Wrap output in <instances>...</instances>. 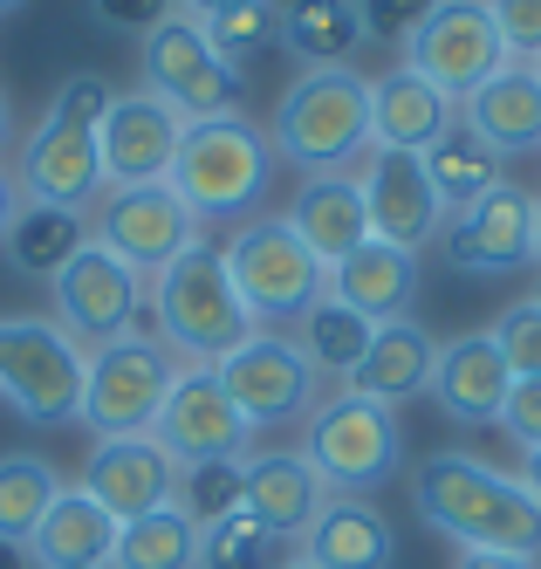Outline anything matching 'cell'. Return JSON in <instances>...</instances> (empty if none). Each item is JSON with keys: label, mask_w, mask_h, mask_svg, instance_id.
I'll list each match as a JSON object with an SVG mask.
<instances>
[{"label": "cell", "mask_w": 541, "mask_h": 569, "mask_svg": "<svg viewBox=\"0 0 541 569\" xmlns=\"http://www.w3.org/2000/svg\"><path fill=\"white\" fill-rule=\"evenodd\" d=\"M411 501L425 528L480 556H541V501L521 487V473H501L473 453H425L411 473Z\"/></svg>", "instance_id": "1"}, {"label": "cell", "mask_w": 541, "mask_h": 569, "mask_svg": "<svg viewBox=\"0 0 541 569\" xmlns=\"http://www.w3.org/2000/svg\"><path fill=\"white\" fill-rule=\"evenodd\" d=\"M117 103V90L103 83L97 69H76L69 83L49 97L41 124L14 144V192L21 207H56V213H90L103 186V151H97V124L103 110Z\"/></svg>", "instance_id": "2"}, {"label": "cell", "mask_w": 541, "mask_h": 569, "mask_svg": "<svg viewBox=\"0 0 541 569\" xmlns=\"http://www.w3.org/2000/svg\"><path fill=\"white\" fill-rule=\"evenodd\" d=\"M138 337H158L179 357V371H220L247 337H261V322L247 316L233 274H227L220 240H192L164 274H151V316Z\"/></svg>", "instance_id": "3"}, {"label": "cell", "mask_w": 541, "mask_h": 569, "mask_svg": "<svg viewBox=\"0 0 541 569\" xmlns=\"http://www.w3.org/2000/svg\"><path fill=\"white\" fill-rule=\"evenodd\" d=\"M274 144H268V131L254 124V117H213V124H186V138H179V158H172V186L186 207H192V220L206 227V220H254V207L268 199V186H274Z\"/></svg>", "instance_id": "4"}, {"label": "cell", "mask_w": 541, "mask_h": 569, "mask_svg": "<svg viewBox=\"0 0 541 569\" xmlns=\"http://www.w3.org/2000/svg\"><path fill=\"white\" fill-rule=\"evenodd\" d=\"M274 158L309 172H343L370 151V83L343 62V69H302L281 90L274 131H268Z\"/></svg>", "instance_id": "5"}, {"label": "cell", "mask_w": 541, "mask_h": 569, "mask_svg": "<svg viewBox=\"0 0 541 569\" xmlns=\"http://www.w3.org/2000/svg\"><path fill=\"white\" fill-rule=\"evenodd\" d=\"M302 460L322 473L329 495L370 501L378 487L404 467V432L398 412L363 391H329L315 412L302 419Z\"/></svg>", "instance_id": "6"}, {"label": "cell", "mask_w": 541, "mask_h": 569, "mask_svg": "<svg viewBox=\"0 0 541 569\" xmlns=\"http://www.w3.org/2000/svg\"><path fill=\"white\" fill-rule=\"evenodd\" d=\"M227 274L261 330H288L329 296V268L302 248L288 220H240L227 233Z\"/></svg>", "instance_id": "7"}, {"label": "cell", "mask_w": 541, "mask_h": 569, "mask_svg": "<svg viewBox=\"0 0 541 569\" xmlns=\"http://www.w3.org/2000/svg\"><path fill=\"white\" fill-rule=\"evenodd\" d=\"M82 371H90V350H82L62 322L0 316V398H8L28 426L82 419Z\"/></svg>", "instance_id": "8"}, {"label": "cell", "mask_w": 541, "mask_h": 569, "mask_svg": "<svg viewBox=\"0 0 541 569\" xmlns=\"http://www.w3.org/2000/svg\"><path fill=\"white\" fill-rule=\"evenodd\" d=\"M179 357L158 337H117L90 350V371H82V426L97 439H138L158 426L164 398H172Z\"/></svg>", "instance_id": "9"}, {"label": "cell", "mask_w": 541, "mask_h": 569, "mask_svg": "<svg viewBox=\"0 0 541 569\" xmlns=\"http://www.w3.org/2000/svg\"><path fill=\"white\" fill-rule=\"evenodd\" d=\"M144 90L172 103L186 124H213V117H240L247 103V69H233L192 14H172L164 28L144 34Z\"/></svg>", "instance_id": "10"}, {"label": "cell", "mask_w": 541, "mask_h": 569, "mask_svg": "<svg viewBox=\"0 0 541 569\" xmlns=\"http://www.w3.org/2000/svg\"><path fill=\"white\" fill-rule=\"evenodd\" d=\"M49 281H56V322H62L82 350L144 330V274L123 268L97 233L82 240V248H76Z\"/></svg>", "instance_id": "11"}, {"label": "cell", "mask_w": 541, "mask_h": 569, "mask_svg": "<svg viewBox=\"0 0 541 569\" xmlns=\"http://www.w3.org/2000/svg\"><path fill=\"white\" fill-rule=\"evenodd\" d=\"M220 385L240 405V419L254 432H281V426H302L315 405H322V371L302 357L295 337L261 330L247 337L227 363H220Z\"/></svg>", "instance_id": "12"}, {"label": "cell", "mask_w": 541, "mask_h": 569, "mask_svg": "<svg viewBox=\"0 0 541 569\" xmlns=\"http://www.w3.org/2000/svg\"><path fill=\"white\" fill-rule=\"evenodd\" d=\"M514 56L501 42V28H493L487 0H439L425 14V28L404 42V69H419L432 90H445L452 103H467L487 76H501Z\"/></svg>", "instance_id": "13"}, {"label": "cell", "mask_w": 541, "mask_h": 569, "mask_svg": "<svg viewBox=\"0 0 541 569\" xmlns=\"http://www.w3.org/2000/svg\"><path fill=\"white\" fill-rule=\"evenodd\" d=\"M90 233L103 240L123 268H138L144 281L172 268L192 240H206V227L192 220V207H186L172 186H123V192H103V213L90 220Z\"/></svg>", "instance_id": "14"}, {"label": "cell", "mask_w": 541, "mask_h": 569, "mask_svg": "<svg viewBox=\"0 0 541 569\" xmlns=\"http://www.w3.org/2000/svg\"><path fill=\"white\" fill-rule=\"evenodd\" d=\"M151 439L179 467H199V460H247L254 426L240 419V405L227 398L220 371H179L172 378V398H164V412L151 426Z\"/></svg>", "instance_id": "15"}, {"label": "cell", "mask_w": 541, "mask_h": 569, "mask_svg": "<svg viewBox=\"0 0 541 569\" xmlns=\"http://www.w3.org/2000/svg\"><path fill=\"white\" fill-rule=\"evenodd\" d=\"M439 248H445L452 274H514V268H528L534 261V199L501 179L493 192H480L467 213L445 220Z\"/></svg>", "instance_id": "16"}, {"label": "cell", "mask_w": 541, "mask_h": 569, "mask_svg": "<svg viewBox=\"0 0 541 569\" xmlns=\"http://www.w3.org/2000/svg\"><path fill=\"white\" fill-rule=\"evenodd\" d=\"M179 138H186V117L172 103H158L151 90H131L103 110L97 124V151H103V186L123 192V186H164L172 179V158H179Z\"/></svg>", "instance_id": "17"}, {"label": "cell", "mask_w": 541, "mask_h": 569, "mask_svg": "<svg viewBox=\"0 0 541 569\" xmlns=\"http://www.w3.org/2000/svg\"><path fill=\"white\" fill-rule=\"evenodd\" d=\"M357 186H363L370 233L391 240V248L425 254L432 240L445 233V207H439V192L425 179V158H411V151H370Z\"/></svg>", "instance_id": "18"}, {"label": "cell", "mask_w": 541, "mask_h": 569, "mask_svg": "<svg viewBox=\"0 0 541 569\" xmlns=\"http://www.w3.org/2000/svg\"><path fill=\"white\" fill-rule=\"evenodd\" d=\"M82 495H90L103 515L138 521V515H158L179 501V460L164 453L151 432L138 439H97L90 446V467H82Z\"/></svg>", "instance_id": "19"}, {"label": "cell", "mask_w": 541, "mask_h": 569, "mask_svg": "<svg viewBox=\"0 0 541 569\" xmlns=\"http://www.w3.org/2000/svg\"><path fill=\"white\" fill-rule=\"evenodd\" d=\"M240 508L254 515V521H268L274 536L302 542L309 521L329 508V487L302 460V446H261V453L240 460Z\"/></svg>", "instance_id": "20"}, {"label": "cell", "mask_w": 541, "mask_h": 569, "mask_svg": "<svg viewBox=\"0 0 541 569\" xmlns=\"http://www.w3.org/2000/svg\"><path fill=\"white\" fill-rule=\"evenodd\" d=\"M514 391V371L493 330H473V337H452L439 343V363H432V398L452 426H501V405Z\"/></svg>", "instance_id": "21"}, {"label": "cell", "mask_w": 541, "mask_h": 569, "mask_svg": "<svg viewBox=\"0 0 541 569\" xmlns=\"http://www.w3.org/2000/svg\"><path fill=\"white\" fill-rule=\"evenodd\" d=\"M452 124H460V103L445 90H432L419 69H384L370 83V151H411L425 158Z\"/></svg>", "instance_id": "22"}, {"label": "cell", "mask_w": 541, "mask_h": 569, "mask_svg": "<svg viewBox=\"0 0 541 569\" xmlns=\"http://www.w3.org/2000/svg\"><path fill=\"white\" fill-rule=\"evenodd\" d=\"M281 220L295 227V240L322 268H343L363 240H378V233H370V213H363V186L350 172H309Z\"/></svg>", "instance_id": "23"}, {"label": "cell", "mask_w": 541, "mask_h": 569, "mask_svg": "<svg viewBox=\"0 0 541 569\" xmlns=\"http://www.w3.org/2000/svg\"><path fill=\"white\" fill-rule=\"evenodd\" d=\"M460 124L493 151V158H521V151H541V76L528 62H508L501 76L460 103Z\"/></svg>", "instance_id": "24"}, {"label": "cell", "mask_w": 541, "mask_h": 569, "mask_svg": "<svg viewBox=\"0 0 541 569\" xmlns=\"http://www.w3.org/2000/svg\"><path fill=\"white\" fill-rule=\"evenodd\" d=\"M329 296L350 302L363 322H404L411 302H419V254H404L391 248V240H363V248L343 261V268H329Z\"/></svg>", "instance_id": "25"}, {"label": "cell", "mask_w": 541, "mask_h": 569, "mask_svg": "<svg viewBox=\"0 0 541 569\" xmlns=\"http://www.w3.org/2000/svg\"><path fill=\"white\" fill-rule=\"evenodd\" d=\"M302 562L309 569H391L398 562V536L378 515V501L329 495V508L309 521V536H302Z\"/></svg>", "instance_id": "26"}, {"label": "cell", "mask_w": 541, "mask_h": 569, "mask_svg": "<svg viewBox=\"0 0 541 569\" xmlns=\"http://www.w3.org/2000/svg\"><path fill=\"white\" fill-rule=\"evenodd\" d=\"M432 363H439V343H432V330L425 322H384L378 337H370V350H363V363L343 378V391H363V398H378V405H398L404 398H419V391H432Z\"/></svg>", "instance_id": "27"}, {"label": "cell", "mask_w": 541, "mask_h": 569, "mask_svg": "<svg viewBox=\"0 0 541 569\" xmlns=\"http://www.w3.org/2000/svg\"><path fill=\"white\" fill-rule=\"evenodd\" d=\"M110 556H117V515H103L82 487H62L28 542V562L34 569H110Z\"/></svg>", "instance_id": "28"}, {"label": "cell", "mask_w": 541, "mask_h": 569, "mask_svg": "<svg viewBox=\"0 0 541 569\" xmlns=\"http://www.w3.org/2000/svg\"><path fill=\"white\" fill-rule=\"evenodd\" d=\"M357 42H363L357 0H288L281 8V49L302 56V69H343Z\"/></svg>", "instance_id": "29"}, {"label": "cell", "mask_w": 541, "mask_h": 569, "mask_svg": "<svg viewBox=\"0 0 541 569\" xmlns=\"http://www.w3.org/2000/svg\"><path fill=\"white\" fill-rule=\"evenodd\" d=\"M56 495H62V473L41 453H0V549L28 556V542H34L41 515L56 508Z\"/></svg>", "instance_id": "30"}, {"label": "cell", "mask_w": 541, "mask_h": 569, "mask_svg": "<svg viewBox=\"0 0 541 569\" xmlns=\"http://www.w3.org/2000/svg\"><path fill=\"white\" fill-rule=\"evenodd\" d=\"M110 569H199V521L172 501L158 515H138L117 528Z\"/></svg>", "instance_id": "31"}, {"label": "cell", "mask_w": 541, "mask_h": 569, "mask_svg": "<svg viewBox=\"0 0 541 569\" xmlns=\"http://www.w3.org/2000/svg\"><path fill=\"white\" fill-rule=\"evenodd\" d=\"M425 179H432L439 207H445V220H452V213H467L480 192L501 186V158H493V151H487L467 124H452V131L425 151Z\"/></svg>", "instance_id": "32"}, {"label": "cell", "mask_w": 541, "mask_h": 569, "mask_svg": "<svg viewBox=\"0 0 541 569\" xmlns=\"http://www.w3.org/2000/svg\"><path fill=\"white\" fill-rule=\"evenodd\" d=\"M82 240H90V220L82 213H56V207H21L8 220V240H0V254H8L14 274H56Z\"/></svg>", "instance_id": "33"}, {"label": "cell", "mask_w": 541, "mask_h": 569, "mask_svg": "<svg viewBox=\"0 0 541 569\" xmlns=\"http://www.w3.org/2000/svg\"><path fill=\"white\" fill-rule=\"evenodd\" d=\"M295 343H302V357L315 363L322 378H350L357 363H363V350H370V337H378V322H363L350 302H337V296H322L302 322H295Z\"/></svg>", "instance_id": "34"}, {"label": "cell", "mask_w": 541, "mask_h": 569, "mask_svg": "<svg viewBox=\"0 0 541 569\" xmlns=\"http://www.w3.org/2000/svg\"><path fill=\"white\" fill-rule=\"evenodd\" d=\"M281 562H288V536H274L247 508L199 528V569H281Z\"/></svg>", "instance_id": "35"}, {"label": "cell", "mask_w": 541, "mask_h": 569, "mask_svg": "<svg viewBox=\"0 0 541 569\" xmlns=\"http://www.w3.org/2000/svg\"><path fill=\"white\" fill-rule=\"evenodd\" d=\"M199 28L233 69H247L254 56H268L281 42V0H240V8H227L220 21H199Z\"/></svg>", "instance_id": "36"}, {"label": "cell", "mask_w": 541, "mask_h": 569, "mask_svg": "<svg viewBox=\"0 0 541 569\" xmlns=\"http://www.w3.org/2000/svg\"><path fill=\"white\" fill-rule=\"evenodd\" d=\"M179 508L206 528L240 508V460H199V467H179Z\"/></svg>", "instance_id": "37"}, {"label": "cell", "mask_w": 541, "mask_h": 569, "mask_svg": "<svg viewBox=\"0 0 541 569\" xmlns=\"http://www.w3.org/2000/svg\"><path fill=\"white\" fill-rule=\"evenodd\" d=\"M493 343H501V357H508L514 378H541V302L528 296V302L501 309V322H493Z\"/></svg>", "instance_id": "38"}, {"label": "cell", "mask_w": 541, "mask_h": 569, "mask_svg": "<svg viewBox=\"0 0 541 569\" xmlns=\"http://www.w3.org/2000/svg\"><path fill=\"white\" fill-rule=\"evenodd\" d=\"M439 0H357V21H363V42H384V49H404L411 34L425 28V14Z\"/></svg>", "instance_id": "39"}, {"label": "cell", "mask_w": 541, "mask_h": 569, "mask_svg": "<svg viewBox=\"0 0 541 569\" xmlns=\"http://www.w3.org/2000/svg\"><path fill=\"white\" fill-rule=\"evenodd\" d=\"M493 28H501V42L514 62H534L541 56V0H487Z\"/></svg>", "instance_id": "40"}, {"label": "cell", "mask_w": 541, "mask_h": 569, "mask_svg": "<svg viewBox=\"0 0 541 569\" xmlns=\"http://www.w3.org/2000/svg\"><path fill=\"white\" fill-rule=\"evenodd\" d=\"M90 14L103 28H117V34H151V28H164L179 14V0H90Z\"/></svg>", "instance_id": "41"}, {"label": "cell", "mask_w": 541, "mask_h": 569, "mask_svg": "<svg viewBox=\"0 0 541 569\" xmlns=\"http://www.w3.org/2000/svg\"><path fill=\"white\" fill-rule=\"evenodd\" d=\"M501 432L521 446H541V378H514V391H508V405H501Z\"/></svg>", "instance_id": "42"}, {"label": "cell", "mask_w": 541, "mask_h": 569, "mask_svg": "<svg viewBox=\"0 0 541 569\" xmlns=\"http://www.w3.org/2000/svg\"><path fill=\"white\" fill-rule=\"evenodd\" d=\"M452 569H534L528 556H480V549H460V562Z\"/></svg>", "instance_id": "43"}, {"label": "cell", "mask_w": 541, "mask_h": 569, "mask_svg": "<svg viewBox=\"0 0 541 569\" xmlns=\"http://www.w3.org/2000/svg\"><path fill=\"white\" fill-rule=\"evenodd\" d=\"M21 213V192H14V172L0 166V240H8V220Z\"/></svg>", "instance_id": "44"}, {"label": "cell", "mask_w": 541, "mask_h": 569, "mask_svg": "<svg viewBox=\"0 0 541 569\" xmlns=\"http://www.w3.org/2000/svg\"><path fill=\"white\" fill-rule=\"evenodd\" d=\"M227 8H240V0H179V14H192V21H220Z\"/></svg>", "instance_id": "45"}, {"label": "cell", "mask_w": 541, "mask_h": 569, "mask_svg": "<svg viewBox=\"0 0 541 569\" xmlns=\"http://www.w3.org/2000/svg\"><path fill=\"white\" fill-rule=\"evenodd\" d=\"M521 487L541 501V446H528V453H521Z\"/></svg>", "instance_id": "46"}, {"label": "cell", "mask_w": 541, "mask_h": 569, "mask_svg": "<svg viewBox=\"0 0 541 569\" xmlns=\"http://www.w3.org/2000/svg\"><path fill=\"white\" fill-rule=\"evenodd\" d=\"M8 151H14V103L0 90V166H8Z\"/></svg>", "instance_id": "47"}, {"label": "cell", "mask_w": 541, "mask_h": 569, "mask_svg": "<svg viewBox=\"0 0 541 569\" xmlns=\"http://www.w3.org/2000/svg\"><path fill=\"white\" fill-rule=\"evenodd\" d=\"M534 261H541V199H534Z\"/></svg>", "instance_id": "48"}, {"label": "cell", "mask_w": 541, "mask_h": 569, "mask_svg": "<svg viewBox=\"0 0 541 569\" xmlns=\"http://www.w3.org/2000/svg\"><path fill=\"white\" fill-rule=\"evenodd\" d=\"M28 8V0H0V21H8V14H21Z\"/></svg>", "instance_id": "49"}, {"label": "cell", "mask_w": 541, "mask_h": 569, "mask_svg": "<svg viewBox=\"0 0 541 569\" xmlns=\"http://www.w3.org/2000/svg\"><path fill=\"white\" fill-rule=\"evenodd\" d=\"M281 569H309V562H302V556H288V562H281Z\"/></svg>", "instance_id": "50"}, {"label": "cell", "mask_w": 541, "mask_h": 569, "mask_svg": "<svg viewBox=\"0 0 541 569\" xmlns=\"http://www.w3.org/2000/svg\"><path fill=\"white\" fill-rule=\"evenodd\" d=\"M528 69H534V76H541V56H534V62H528Z\"/></svg>", "instance_id": "51"}, {"label": "cell", "mask_w": 541, "mask_h": 569, "mask_svg": "<svg viewBox=\"0 0 541 569\" xmlns=\"http://www.w3.org/2000/svg\"><path fill=\"white\" fill-rule=\"evenodd\" d=\"M534 302H541V289H534Z\"/></svg>", "instance_id": "52"}]
</instances>
